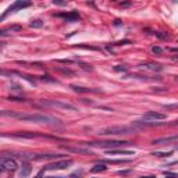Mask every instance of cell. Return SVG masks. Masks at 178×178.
Segmentation results:
<instances>
[{"label": "cell", "mask_w": 178, "mask_h": 178, "mask_svg": "<svg viewBox=\"0 0 178 178\" xmlns=\"http://www.w3.org/2000/svg\"><path fill=\"white\" fill-rule=\"evenodd\" d=\"M129 142L127 140H99V142H89L86 143L88 146L90 147H100V149H115L118 146H122V145H128Z\"/></svg>", "instance_id": "cell-4"}, {"label": "cell", "mask_w": 178, "mask_h": 178, "mask_svg": "<svg viewBox=\"0 0 178 178\" xmlns=\"http://www.w3.org/2000/svg\"><path fill=\"white\" fill-rule=\"evenodd\" d=\"M177 150H178V146H177Z\"/></svg>", "instance_id": "cell-35"}, {"label": "cell", "mask_w": 178, "mask_h": 178, "mask_svg": "<svg viewBox=\"0 0 178 178\" xmlns=\"http://www.w3.org/2000/svg\"><path fill=\"white\" fill-rule=\"evenodd\" d=\"M114 70L115 71H127V68H125V67H121V65H115Z\"/></svg>", "instance_id": "cell-29"}, {"label": "cell", "mask_w": 178, "mask_h": 178, "mask_svg": "<svg viewBox=\"0 0 178 178\" xmlns=\"http://www.w3.org/2000/svg\"><path fill=\"white\" fill-rule=\"evenodd\" d=\"M22 29V26L19 25H13V26H8V28H4L0 31V36H6L8 33H13V32H19Z\"/></svg>", "instance_id": "cell-16"}, {"label": "cell", "mask_w": 178, "mask_h": 178, "mask_svg": "<svg viewBox=\"0 0 178 178\" xmlns=\"http://www.w3.org/2000/svg\"><path fill=\"white\" fill-rule=\"evenodd\" d=\"M175 79H177V81H178V76H175Z\"/></svg>", "instance_id": "cell-34"}, {"label": "cell", "mask_w": 178, "mask_h": 178, "mask_svg": "<svg viewBox=\"0 0 178 178\" xmlns=\"http://www.w3.org/2000/svg\"><path fill=\"white\" fill-rule=\"evenodd\" d=\"M165 178H178V174H175V172H164Z\"/></svg>", "instance_id": "cell-24"}, {"label": "cell", "mask_w": 178, "mask_h": 178, "mask_svg": "<svg viewBox=\"0 0 178 178\" xmlns=\"http://www.w3.org/2000/svg\"><path fill=\"white\" fill-rule=\"evenodd\" d=\"M31 6V1H25V0H17V1H14L11 6L7 8L6 11L3 13V15L0 17V21H3V19L6 18L7 15L10 13H15L17 10H22V8H25V7H29Z\"/></svg>", "instance_id": "cell-5"}, {"label": "cell", "mask_w": 178, "mask_h": 178, "mask_svg": "<svg viewBox=\"0 0 178 178\" xmlns=\"http://www.w3.org/2000/svg\"><path fill=\"white\" fill-rule=\"evenodd\" d=\"M172 125H178V120H175V121H172Z\"/></svg>", "instance_id": "cell-32"}, {"label": "cell", "mask_w": 178, "mask_h": 178, "mask_svg": "<svg viewBox=\"0 0 178 178\" xmlns=\"http://www.w3.org/2000/svg\"><path fill=\"white\" fill-rule=\"evenodd\" d=\"M65 149L67 152H72V153H79V154H90V150L89 149H85V147H76V146H60Z\"/></svg>", "instance_id": "cell-12"}, {"label": "cell", "mask_w": 178, "mask_h": 178, "mask_svg": "<svg viewBox=\"0 0 178 178\" xmlns=\"http://www.w3.org/2000/svg\"><path fill=\"white\" fill-rule=\"evenodd\" d=\"M3 136H14V138H25V139H33V138H53L50 135H44V134H39V132H13L10 135L3 134Z\"/></svg>", "instance_id": "cell-6"}, {"label": "cell", "mask_w": 178, "mask_h": 178, "mask_svg": "<svg viewBox=\"0 0 178 178\" xmlns=\"http://www.w3.org/2000/svg\"><path fill=\"white\" fill-rule=\"evenodd\" d=\"M106 170H107L106 164H103V163H99V164H95V165H93L90 171H92V172H103V171H106Z\"/></svg>", "instance_id": "cell-18"}, {"label": "cell", "mask_w": 178, "mask_h": 178, "mask_svg": "<svg viewBox=\"0 0 178 178\" xmlns=\"http://www.w3.org/2000/svg\"><path fill=\"white\" fill-rule=\"evenodd\" d=\"M127 43H131V40H128V39H125V40H120V42L114 43V46H121V44H127Z\"/></svg>", "instance_id": "cell-26"}, {"label": "cell", "mask_w": 178, "mask_h": 178, "mask_svg": "<svg viewBox=\"0 0 178 178\" xmlns=\"http://www.w3.org/2000/svg\"><path fill=\"white\" fill-rule=\"evenodd\" d=\"M54 70L61 72V74H65V75H74V71L68 70V68H61V67H54Z\"/></svg>", "instance_id": "cell-20"}, {"label": "cell", "mask_w": 178, "mask_h": 178, "mask_svg": "<svg viewBox=\"0 0 178 178\" xmlns=\"http://www.w3.org/2000/svg\"><path fill=\"white\" fill-rule=\"evenodd\" d=\"M43 172H44V168H43V170H40V171H39V174L35 178H42V174H43Z\"/></svg>", "instance_id": "cell-30"}, {"label": "cell", "mask_w": 178, "mask_h": 178, "mask_svg": "<svg viewBox=\"0 0 178 178\" xmlns=\"http://www.w3.org/2000/svg\"><path fill=\"white\" fill-rule=\"evenodd\" d=\"M8 100H13V102H25L24 99H21V97H15V96H11V97H8Z\"/></svg>", "instance_id": "cell-25"}, {"label": "cell", "mask_w": 178, "mask_h": 178, "mask_svg": "<svg viewBox=\"0 0 178 178\" xmlns=\"http://www.w3.org/2000/svg\"><path fill=\"white\" fill-rule=\"evenodd\" d=\"M154 35H156L157 38H160V39H167V35H163L161 32H154Z\"/></svg>", "instance_id": "cell-28"}, {"label": "cell", "mask_w": 178, "mask_h": 178, "mask_svg": "<svg viewBox=\"0 0 178 178\" xmlns=\"http://www.w3.org/2000/svg\"><path fill=\"white\" fill-rule=\"evenodd\" d=\"M76 47H81V49H90V50H99L97 47H93V46H86V44H76Z\"/></svg>", "instance_id": "cell-23"}, {"label": "cell", "mask_w": 178, "mask_h": 178, "mask_svg": "<svg viewBox=\"0 0 178 178\" xmlns=\"http://www.w3.org/2000/svg\"><path fill=\"white\" fill-rule=\"evenodd\" d=\"M29 26L31 28H42L43 26V21L42 19H33V21H31Z\"/></svg>", "instance_id": "cell-19"}, {"label": "cell", "mask_w": 178, "mask_h": 178, "mask_svg": "<svg viewBox=\"0 0 178 178\" xmlns=\"http://www.w3.org/2000/svg\"><path fill=\"white\" fill-rule=\"evenodd\" d=\"M140 67L145 68V70H150V71H161L163 70V67H161L160 64L153 63V61H147V63L140 64Z\"/></svg>", "instance_id": "cell-14"}, {"label": "cell", "mask_w": 178, "mask_h": 178, "mask_svg": "<svg viewBox=\"0 0 178 178\" xmlns=\"http://www.w3.org/2000/svg\"><path fill=\"white\" fill-rule=\"evenodd\" d=\"M153 156H157V157H168V156H171L172 152H153L152 153Z\"/></svg>", "instance_id": "cell-21"}, {"label": "cell", "mask_w": 178, "mask_h": 178, "mask_svg": "<svg viewBox=\"0 0 178 178\" xmlns=\"http://www.w3.org/2000/svg\"><path fill=\"white\" fill-rule=\"evenodd\" d=\"M53 4H57V6H67V1H58V0H53Z\"/></svg>", "instance_id": "cell-27"}, {"label": "cell", "mask_w": 178, "mask_h": 178, "mask_svg": "<svg viewBox=\"0 0 178 178\" xmlns=\"http://www.w3.org/2000/svg\"><path fill=\"white\" fill-rule=\"evenodd\" d=\"M70 88L72 89L74 92H78V93H99V92H100V90L85 88V86H79V85H70Z\"/></svg>", "instance_id": "cell-11"}, {"label": "cell", "mask_w": 178, "mask_h": 178, "mask_svg": "<svg viewBox=\"0 0 178 178\" xmlns=\"http://www.w3.org/2000/svg\"><path fill=\"white\" fill-rule=\"evenodd\" d=\"M145 120H153V121H157V120H165V114L163 113H157V111H147L143 115Z\"/></svg>", "instance_id": "cell-9"}, {"label": "cell", "mask_w": 178, "mask_h": 178, "mask_svg": "<svg viewBox=\"0 0 178 178\" xmlns=\"http://www.w3.org/2000/svg\"><path fill=\"white\" fill-rule=\"evenodd\" d=\"M129 4H131V3H121V6L122 7H127V6H129Z\"/></svg>", "instance_id": "cell-31"}, {"label": "cell", "mask_w": 178, "mask_h": 178, "mask_svg": "<svg viewBox=\"0 0 178 178\" xmlns=\"http://www.w3.org/2000/svg\"><path fill=\"white\" fill-rule=\"evenodd\" d=\"M19 120L22 121H29V122H35V124H44V125H61V121L53 117V115H47V114H42V113H35V114H19L18 115Z\"/></svg>", "instance_id": "cell-1"}, {"label": "cell", "mask_w": 178, "mask_h": 178, "mask_svg": "<svg viewBox=\"0 0 178 178\" xmlns=\"http://www.w3.org/2000/svg\"><path fill=\"white\" fill-rule=\"evenodd\" d=\"M57 17L67 19L68 22H74L76 19H79V14L76 13V11H70V13H60V14H57Z\"/></svg>", "instance_id": "cell-10"}, {"label": "cell", "mask_w": 178, "mask_h": 178, "mask_svg": "<svg viewBox=\"0 0 178 178\" xmlns=\"http://www.w3.org/2000/svg\"><path fill=\"white\" fill-rule=\"evenodd\" d=\"M0 167L3 171H15L18 168V163L15 159H11V157H3L1 161H0Z\"/></svg>", "instance_id": "cell-8"}, {"label": "cell", "mask_w": 178, "mask_h": 178, "mask_svg": "<svg viewBox=\"0 0 178 178\" xmlns=\"http://www.w3.org/2000/svg\"><path fill=\"white\" fill-rule=\"evenodd\" d=\"M106 153H107V154H111V156H113V154H134V150H124V149H122V150H117V149H110V150H106Z\"/></svg>", "instance_id": "cell-17"}, {"label": "cell", "mask_w": 178, "mask_h": 178, "mask_svg": "<svg viewBox=\"0 0 178 178\" xmlns=\"http://www.w3.org/2000/svg\"><path fill=\"white\" fill-rule=\"evenodd\" d=\"M140 178H156V177H140Z\"/></svg>", "instance_id": "cell-33"}, {"label": "cell", "mask_w": 178, "mask_h": 178, "mask_svg": "<svg viewBox=\"0 0 178 178\" xmlns=\"http://www.w3.org/2000/svg\"><path fill=\"white\" fill-rule=\"evenodd\" d=\"M152 51L153 53H156V54H160V53H163V47H160V46H153Z\"/></svg>", "instance_id": "cell-22"}, {"label": "cell", "mask_w": 178, "mask_h": 178, "mask_svg": "<svg viewBox=\"0 0 178 178\" xmlns=\"http://www.w3.org/2000/svg\"><path fill=\"white\" fill-rule=\"evenodd\" d=\"M174 140H178V134L177 135H172V136H165V138L154 139L153 140V145H164V143H170V142H174Z\"/></svg>", "instance_id": "cell-13"}, {"label": "cell", "mask_w": 178, "mask_h": 178, "mask_svg": "<svg viewBox=\"0 0 178 178\" xmlns=\"http://www.w3.org/2000/svg\"><path fill=\"white\" fill-rule=\"evenodd\" d=\"M74 161L72 159H64V160H57L54 163H50V164L44 165V170H64V168H68Z\"/></svg>", "instance_id": "cell-7"}, {"label": "cell", "mask_w": 178, "mask_h": 178, "mask_svg": "<svg viewBox=\"0 0 178 178\" xmlns=\"http://www.w3.org/2000/svg\"><path fill=\"white\" fill-rule=\"evenodd\" d=\"M32 171V167L29 163H22L21 165V171H19V177L21 178H26Z\"/></svg>", "instance_id": "cell-15"}, {"label": "cell", "mask_w": 178, "mask_h": 178, "mask_svg": "<svg viewBox=\"0 0 178 178\" xmlns=\"http://www.w3.org/2000/svg\"><path fill=\"white\" fill-rule=\"evenodd\" d=\"M78 178H79V177H78Z\"/></svg>", "instance_id": "cell-36"}, {"label": "cell", "mask_w": 178, "mask_h": 178, "mask_svg": "<svg viewBox=\"0 0 178 178\" xmlns=\"http://www.w3.org/2000/svg\"><path fill=\"white\" fill-rule=\"evenodd\" d=\"M40 104L44 107H53V108H61V110H70V111H75L76 107L72 106L70 103L63 102V100H53V99H42Z\"/></svg>", "instance_id": "cell-3"}, {"label": "cell", "mask_w": 178, "mask_h": 178, "mask_svg": "<svg viewBox=\"0 0 178 178\" xmlns=\"http://www.w3.org/2000/svg\"><path fill=\"white\" fill-rule=\"evenodd\" d=\"M135 129L134 127H127V125H111V127H106L99 129V135H125V134H131Z\"/></svg>", "instance_id": "cell-2"}]
</instances>
